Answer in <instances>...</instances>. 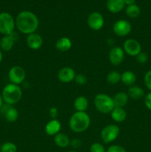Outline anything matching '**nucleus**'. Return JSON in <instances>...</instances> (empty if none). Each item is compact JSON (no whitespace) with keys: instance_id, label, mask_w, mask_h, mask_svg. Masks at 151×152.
<instances>
[{"instance_id":"1","label":"nucleus","mask_w":151,"mask_h":152,"mask_svg":"<svg viewBox=\"0 0 151 152\" xmlns=\"http://www.w3.org/2000/svg\"><path fill=\"white\" fill-rule=\"evenodd\" d=\"M15 22L18 31L27 35L36 33L39 25L36 15L29 10L21 11L16 16Z\"/></svg>"},{"instance_id":"2","label":"nucleus","mask_w":151,"mask_h":152,"mask_svg":"<svg viewBox=\"0 0 151 152\" xmlns=\"http://www.w3.org/2000/svg\"><path fill=\"white\" fill-rule=\"evenodd\" d=\"M90 126V117L86 111H76L69 120V127L74 133L86 132Z\"/></svg>"},{"instance_id":"3","label":"nucleus","mask_w":151,"mask_h":152,"mask_svg":"<svg viewBox=\"0 0 151 152\" xmlns=\"http://www.w3.org/2000/svg\"><path fill=\"white\" fill-rule=\"evenodd\" d=\"M1 95L4 103L13 105L21 100L22 97V90L18 85L8 83L3 88Z\"/></svg>"},{"instance_id":"4","label":"nucleus","mask_w":151,"mask_h":152,"mask_svg":"<svg viewBox=\"0 0 151 152\" xmlns=\"http://www.w3.org/2000/svg\"><path fill=\"white\" fill-rule=\"evenodd\" d=\"M94 105L96 110L102 114H110L115 105L113 97L106 94H98L94 98Z\"/></svg>"},{"instance_id":"5","label":"nucleus","mask_w":151,"mask_h":152,"mask_svg":"<svg viewBox=\"0 0 151 152\" xmlns=\"http://www.w3.org/2000/svg\"><path fill=\"white\" fill-rule=\"evenodd\" d=\"M16 22L11 14L7 12L0 13V34L3 35H10L14 32Z\"/></svg>"},{"instance_id":"6","label":"nucleus","mask_w":151,"mask_h":152,"mask_svg":"<svg viewBox=\"0 0 151 152\" xmlns=\"http://www.w3.org/2000/svg\"><path fill=\"white\" fill-rule=\"evenodd\" d=\"M119 133L120 129L117 125L109 124L101 131V138L105 143H110L118 138Z\"/></svg>"},{"instance_id":"7","label":"nucleus","mask_w":151,"mask_h":152,"mask_svg":"<svg viewBox=\"0 0 151 152\" xmlns=\"http://www.w3.org/2000/svg\"><path fill=\"white\" fill-rule=\"evenodd\" d=\"M26 78V72L22 67L19 65H14L8 71V79L10 83L18 85L24 83Z\"/></svg>"},{"instance_id":"8","label":"nucleus","mask_w":151,"mask_h":152,"mask_svg":"<svg viewBox=\"0 0 151 152\" xmlns=\"http://www.w3.org/2000/svg\"><path fill=\"white\" fill-rule=\"evenodd\" d=\"M113 31L116 36L119 37H125L130 34L132 25L127 20L119 19L113 24Z\"/></svg>"},{"instance_id":"9","label":"nucleus","mask_w":151,"mask_h":152,"mask_svg":"<svg viewBox=\"0 0 151 152\" xmlns=\"http://www.w3.org/2000/svg\"><path fill=\"white\" fill-rule=\"evenodd\" d=\"M87 23L90 29L98 31L103 28L105 25V19L100 13L94 11L89 14L87 19Z\"/></svg>"},{"instance_id":"10","label":"nucleus","mask_w":151,"mask_h":152,"mask_svg":"<svg viewBox=\"0 0 151 152\" xmlns=\"http://www.w3.org/2000/svg\"><path fill=\"white\" fill-rule=\"evenodd\" d=\"M123 50L126 54L130 56H136L142 52V45L138 40L135 39H128L123 44Z\"/></svg>"},{"instance_id":"11","label":"nucleus","mask_w":151,"mask_h":152,"mask_svg":"<svg viewBox=\"0 0 151 152\" xmlns=\"http://www.w3.org/2000/svg\"><path fill=\"white\" fill-rule=\"evenodd\" d=\"M124 50L120 46H114L110 49L108 55L109 61L111 65L114 66H118L121 65L124 59Z\"/></svg>"},{"instance_id":"12","label":"nucleus","mask_w":151,"mask_h":152,"mask_svg":"<svg viewBox=\"0 0 151 152\" xmlns=\"http://www.w3.org/2000/svg\"><path fill=\"white\" fill-rule=\"evenodd\" d=\"M0 112L4 117V119L9 123H14L19 117L18 110L13 105H8V104H3L1 108H0Z\"/></svg>"},{"instance_id":"13","label":"nucleus","mask_w":151,"mask_h":152,"mask_svg":"<svg viewBox=\"0 0 151 152\" xmlns=\"http://www.w3.org/2000/svg\"><path fill=\"white\" fill-rule=\"evenodd\" d=\"M19 35L17 33H12L10 35H4L0 40V48L3 51H10L13 48L15 42L19 40Z\"/></svg>"},{"instance_id":"14","label":"nucleus","mask_w":151,"mask_h":152,"mask_svg":"<svg viewBox=\"0 0 151 152\" xmlns=\"http://www.w3.org/2000/svg\"><path fill=\"white\" fill-rule=\"evenodd\" d=\"M75 70L70 67H64L59 71L57 74L58 80L62 83H69L73 81L76 77Z\"/></svg>"},{"instance_id":"15","label":"nucleus","mask_w":151,"mask_h":152,"mask_svg":"<svg viewBox=\"0 0 151 152\" xmlns=\"http://www.w3.org/2000/svg\"><path fill=\"white\" fill-rule=\"evenodd\" d=\"M28 47L31 50H36L41 48L43 44V39L41 35L36 33H33L28 35L26 39Z\"/></svg>"},{"instance_id":"16","label":"nucleus","mask_w":151,"mask_h":152,"mask_svg":"<svg viewBox=\"0 0 151 152\" xmlns=\"http://www.w3.org/2000/svg\"><path fill=\"white\" fill-rule=\"evenodd\" d=\"M62 124L58 119H52L46 124L44 132L48 136H55L60 132Z\"/></svg>"},{"instance_id":"17","label":"nucleus","mask_w":151,"mask_h":152,"mask_svg":"<svg viewBox=\"0 0 151 152\" xmlns=\"http://www.w3.org/2000/svg\"><path fill=\"white\" fill-rule=\"evenodd\" d=\"M72 42L70 39L68 37H63L59 38L57 41L56 42L55 47L58 50L61 52H67L70 50L72 48Z\"/></svg>"},{"instance_id":"18","label":"nucleus","mask_w":151,"mask_h":152,"mask_svg":"<svg viewBox=\"0 0 151 152\" xmlns=\"http://www.w3.org/2000/svg\"><path fill=\"white\" fill-rule=\"evenodd\" d=\"M125 6L124 0H107V7L111 13H117L123 10Z\"/></svg>"},{"instance_id":"19","label":"nucleus","mask_w":151,"mask_h":152,"mask_svg":"<svg viewBox=\"0 0 151 152\" xmlns=\"http://www.w3.org/2000/svg\"><path fill=\"white\" fill-rule=\"evenodd\" d=\"M113 99L114 105L115 107H118V108H124L127 104L129 100V96L127 93L123 91L117 92L114 96L113 97Z\"/></svg>"},{"instance_id":"20","label":"nucleus","mask_w":151,"mask_h":152,"mask_svg":"<svg viewBox=\"0 0 151 152\" xmlns=\"http://www.w3.org/2000/svg\"><path fill=\"white\" fill-rule=\"evenodd\" d=\"M112 120L115 123H122L127 118V112L124 108L115 107L110 112Z\"/></svg>"},{"instance_id":"21","label":"nucleus","mask_w":151,"mask_h":152,"mask_svg":"<svg viewBox=\"0 0 151 152\" xmlns=\"http://www.w3.org/2000/svg\"><path fill=\"white\" fill-rule=\"evenodd\" d=\"M136 80H137L136 75L132 71H125L121 74V81L122 82L123 84L129 87L134 86Z\"/></svg>"},{"instance_id":"22","label":"nucleus","mask_w":151,"mask_h":152,"mask_svg":"<svg viewBox=\"0 0 151 152\" xmlns=\"http://www.w3.org/2000/svg\"><path fill=\"white\" fill-rule=\"evenodd\" d=\"M54 142L58 147L60 148H66L70 143V140L68 134L65 133L59 132L54 136Z\"/></svg>"},{"instance_id":"23","label":"nucleus","mask_w":151,"mask_h":152,"mask_svg":"<svg viewBox=\"0 0 151 152\" xmlns=\"http://www.w3.org/2000/svg\"><path fill=\"white\" fill-rule=\"evenodd\" d=\"M88 105V100L84 96H78L74 99L73 106L76 111H86Z\"/></svg>"},{"instance_id":"24","label":"nucleus","mask_w":151,"mask_h":152,"mask_svg":"<svg viewBox=\"0 0 151 152\" xmlns=\"http://www.w3.org/2000/svg\"><path fill=\"white\" fill-rule=\"evenodd\" d=\"M128 96L131 99L138 100L144 96V91L141 87L138 86H132L129 88L127 91Z\"/></svg>"},{"instance_id":"25","label":"nucleus","mask_w":151,"mask_h":152,"mask_svg":"<svg viewBox=\"0 0 151 152\" xmlns=\"http://www.w3.org/2000/svg\"><path fill=\"white\" fill-rule=\"evenodd\" d=\"M107 82L110 85H116L121 81V74L117 71H112L107 74L106 77Z\"/></svg>"},{"instance_id":"26","label":"nucleus","mask_w":151,"mask_h":152,"mask_svg":"<svg viewBox=\"0 0 151 152\" xmlns=\"http://www.w3.org/2000/svg\"><path fill=\"white\" fill-rule=\"evenodd\" d=\"M126 14L132 19H135L140 16L141 9L140 7L136 4L128 5L126 7Z\"/></svg>"},{"instance_id":"27","label":"nucleus","mask_w":151,"mask_h":152,"mask_svg":"<svg viewBox=\"0 0 151 152\" xmlns=\"http://www.w3.org/2000/svg\"><path fill=\"white\" fill-rule=\"evenodd\" d=\"M17 146L12 142H6L1 144L0 147V152H16Z\"/></svg>"},{"instance_id":"28","label":"nucleus","mask_w":151,"mask_h":152,"mask_svg":"<svg viewBox=\"0 0 151 152\" xmlns=\"http://www.w3.org/2000/svg\"><path fill=\"white\" fill-rule=\"evenodd\" d=\"M74 81L78 86H84L87 83V77L85 74H78L76 75Z\"/></svg>"},{"instance_id":"29","label":"nucleus","mask_w":151,"mask_h":152,"mask_svg":"<svg viewBox=\"0 0 151 152\" xmlns=\"http://www.w3.org/2000/svg\"><path fill=\"white\" fill-rule=\"evenodd\" d=\"M90 152H106V149L102 144L99 142H94L90 147Z\"/></svg>"},{"instance_id":"30","label":"nucleus","mask_w":151,"mask_h":152,"mask_svg":"<svg viewBox=\"0 0 151 152\" xmlns=\"http://www.w3.org/2000/svg\"><path fill=\"white\" fill-rule=\"evenodd\" d=\"M136 57V61L139 62V64H145L148 60V56L145 52H140Z\"/></svg>"},{"instance_id":"31","label":"nucleus","mask_w":151,"mask_h":152,"mask_svg":"<svg viewBox=\"0 0 151 152\" xmlns=\"http://www.w3.org/2000/svg\"><path fill=\"white\" fill-rule=\"evenodd\" d=\"M106 152H127L124 147L118 145H112L106 150Z\"/></svg>"},{"instance_id":"32","label":"nucleus","mask_w":151,"mask_h":152,"mask_svg":"<svg viewBox=\"0 0 151 152\" xmlns=\"http://www.w3.org/2000/svg\"><path fill=\"white\" fill-rule=\"evenodd\" d=\"M144 82L145 86L151 91V70L148 71L145 74L144 77Z\"/></svg>"},{"instance_id":"33","label":"nucleus","mask_w":151,"mask_h":152,"mask_svg":"<svg viewBox=\"0 0 151 152\" xmlns=\"http://www.w3.org/2000/svg\"><path fill=\"white\" fill-rule=\"evenodd\" d=\"M49 116L52 119H57L58 116H59V110L56 107H51L49 109Z\"/></svg>"},{"instance_id":"34","label":"nucleus","mask_w":151,"mask_h":152,"mask_svg":"<svg viewBox=\"0 0 151 152\" xmlns=\"http://www.w3.org/2000/svg\"><path fill=\"white\" fill-rule=\"evenodd\" d=\"M144 105L147 109L151 111V91L144 96Z\"/></svg>"},{"instance_id":"35","label":"nucleus","mask_w":151,"mask_h":152,"mask_svg":"<svg viewBox=\"0 0 151 152\" xmlns=\"http://www.w3.org/2000/svg\"><path fill=\"white\" fill-rule=\"evenodd\" d=\"M81 144L82 143H81V140L76 138V139H73L72 140H70V145L73 148H78L81 146Z\"/></svg>"},{"instance_id":"36","label":"nucleus","mask_w":151,"mask_h":152,"mask_svg":"<svg viewBox=\"0 0 151 152\" xmlns=\"http://www.w3.org/2000/svg\"><path fill=\"white\" fill-rule=\"evenodd\" d=\"M124 3H125V4H127V5L128 6V5H131V4H135L136 0H124Z\"/></svg>"},{"instance_id":"37","label":"nucleus","mask_w":151,"mask_h":152,"mask_svg":"<svg viewBox=\"0 0 151 152\" xmlns=\"http://www.w3.org/2000/svg\"><path fill=\"white\" fill-rule=\"evenodd\" d=\"M3 104H4V102H3V99H2V97H1V95L0 94V108H1V106L3 105Z\"/></svg>"},{"instance_id":"38","label":"nucleus","mask_w":151,"mask_h":152,"mask_svg":"<svg viewBox=\"0 0 151 152\" xmlns=\"http://www.w3.org/2000/svg\"><path fill=\"white\" fill-rule=\"evenodd\" d=\"M2 60H3V54L2 53H1V50H0V63L2 62Z\"/></svg>"},{"instance_id":"39","label":"nucleus","mask_w":151,"mask_h":152,"mask_svg":"<svg viewBox=\"0 0 151 152\" xmlns=\"http://www.w3.org/2000/svg\"><path fill=\"white\" fill-rule=\"evenodd\" d=\"M68 152H76V151H68Z\"/></svg>"},{"instance_id":"40","label":"nucleus","mask_w":151,"mask_h":152,"mask_svg":"<svg viewBox=\"0 0 151 152\" xmlns=\"http://www.w3.org/2000/svg\"><path fill=\"white\" fill-rule=\"evenodd\" d=\"M0 147H1V143H0Z\"/></svg>"}]
</instances>
